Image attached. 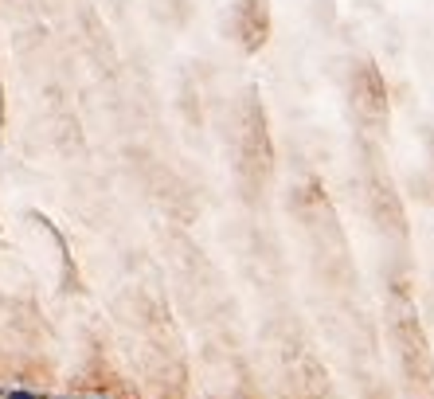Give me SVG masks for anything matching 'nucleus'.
<instances>
[{
  "label": "nucleus",
  "mask_w": 434,
  "mask_h": 399,
  "mask_svg": "<svg viewBox=\"0 0 434 399\" xmlns=\"http://www.w3.org/2000/svg\"><path fill=\"white\" fill-rule=\"evenodd\" d=\"M8 399H36V396H28V391H16V396H8Z\"/></svg>",
  "instance_id": "f257e3e1"
}]
</instances>
